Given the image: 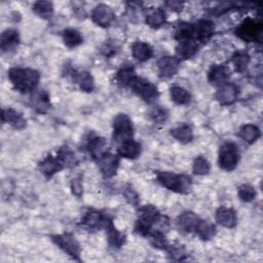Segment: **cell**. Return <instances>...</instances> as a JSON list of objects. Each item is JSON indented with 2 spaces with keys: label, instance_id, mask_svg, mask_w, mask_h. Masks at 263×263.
<instances>
[{
  "label": "cell",
  "instance_id": "obj_1",
  "mask_svg": "<svg viewBox=\"0 0 263 263\" xmlns=\"http://www.w3.org/2000/svg\"><path fill=\"white\" fill-rule=\"evenodd\" d=\"M9 78L16 90L22 93H26L35 89L39 83L41 75L33 69L12 68L9 72Z\"/></svg>",
  "mask_w": 263,
  "mask_h": 263
},
{
  "label": "cell",
  "instance_id": "obj_2",
  "mask_svg": "<svg viewBox=\"0 0 263 263\" xmlns=\"http://www.w3.org/2000/svg\"><path fill=\"white\" fill-rule=\"evenodd\" d=\"M158 182L166 188L180 193H187L191 188V178L187 175H177L171 172H160Z\"/></svg>",
  "mask_w": 263,
  "mask_h": 263
},
{
  "label": "cell",
  "instance_id": "obj_3",
  "mask_svg": "<svg viewBox=\"0 0 263 263\" xmlns=\"http://www.w3.org/2000/svg\"><path fill=\"white\" fill-rule=\"evenodd\" d=\"M219 166L222 170L233 171L239 161V152L237 146L232 142L224 143L219 150Z\"/></svg>",
  "mask_w": 263,
  "mask_h": 263
},
{
  "label": "cell",
  "instance_id": "obj_4",
  "mask_svg": "<svg viewBox=\"0 0 263 263\" xmlns=\"http://www.w3.org/2000/svg\"><path fill=\"white\" fill-rule=\"evenodd\" d=\"M236 35L248 43H260L262 36V23H258L252 19H247L237 28Z\"/></svg>",
  "mask_w": 263,
  "mask_h": 263
},
{
  "label": "cell",
  "instance_id": "obj_5",
  "mask_svg": "<svg viewBox=\"0 0 263 263\" xmlns=\"http://www.w3.org/2000/svg\"><path fill=\"white\" fill-rule=\"evenodd\" d=\"M133 124L127 114H117L113 119V134L116 140H128L133 136Z\"/></svg>",
  "mask_w": 263,
  "mask_h": 263
},
{
  "label": "cell",
  "instance_id": "obj_6",
  "mask_svg": "<svg viewBox=\"0 0 263 263\" xmlns=\"http://www.w3.org/2000/svg\"><path fill=\"white\" fill-rule=\"evenodd\" d=\"M131 88L139 97H141L144 101L148 103L153 102L158 97L157 88L150 82L145 80L143 78L137 77L135 82L132 84Z\"/></svg>",
  "mask_w": 263,
  "mask_h": 263
},
{
  "label": "cell",
  "instance_id": "obj_7",
  "mask_svg": "<svg viewBox=\"0 0 263 263\" xmlns=\"http://www.w3.org/2000/svg\"><path fill=\"white\" fill-rule=\"evenodd\" d=\"M53 240L69 256H71L74 259H78L80 254V248L79 244L73 235L68 233L56 235L53 237Z\"/></svg>",
  "mask_w": 263,
  "mask_h": 263
},
{
  "label": "cell",
  "instance_id": "obj_8",
  "mask_svg": "<svg viewBox=\"0 0 263 263\" xmlns=\"http://www.w3.org/2000/svg\"><path fill=\"white\" fill-rule=\"evenodd\" d=\"M99 168L103 175L107 178L114 176L117 172V168L119 165V159L116 155L111 153H102L99 156Z\"/></svg>",
  "mask_w": 263,
  "mask_h": 263
},
{
  "label": "cell",
  "instance_id": "obj_9",
  "mask_svg": "<svg viewBox=\"0 0 263 263\" xmlns=\"http://www.w3.org/2000/svg\"><path fill=\"white\" fill-rule=\"evenodd\" d=\"M92 19L97 25L101 27H108L114 20V13L108 6L99 5L94 9Z\"/></svg>",
  "mask_w": 263,
  "mask_h": 263
},
{
  "label": "cell",
  "instance_id": "obj_10",
  "mask_svg": "<svg viewBox=\"0 0 263 263\" xmlns=\"http://www.w3.org/2000/svg\"><path fill=\"white\" fill-rule=\"evenodd\" d=\"M214 24L211 21L200 20L193 24V38L197 43H206L214 34Z\"/></svg>",
  "mask_w": 263,
  "mask_h": 263
},
{
  "label": "cell",
  "instance_id": "obj_11",
  "mask_svg": "<svg viewBox=\"0 0 263 263\" xmlns=\"http://www.w3.org/2000/svg\"><path fill=\"white\" fill-rule=\"evenodd\" d=\"M158 73L161 77H171L179 68V59L176 57H163L157 62Z\"/></svg>",
  "mask_w": 263,
  "mask_h": 263
},
{
  "label": "cell",
  "instance_id": "obj_12",
  "mask_svg": "<svg viewBox=\"0 0 263 263\" xmlns=\"http://www.w3.org/2000/svg\"><path fill=\"white\" fill-rule=\"evenodd\" d=\"M238 90L236 86L232 84H223L216 94V99L222 105H230L235 102L237 98Z\"/></svg>",
  "mask_w": 263,
  "mask_h": 263
},
{
  "label": "cell",
  "instance_id": "obj_13",
  "mask_svg": "<svg viewBox=\"0 0 263 263\" xmlns=\"http://www.w3.org/2000/svg\"><path fill=\"white\" fill-rule=\"evenodd\" d=\"M117 151L120 156H124L130 159H135L141 153V145L131 138V139L122 141V144L119 145Z\"/></svg>",
  "mask_w": 263,
  "mask_h": 263
},
{
  "label": "cell",
  "instance_id": "obj_14",
  "mask_svg": "<svg viewBox=\"0 0 263 263\" xmlns=\"http://www.w3.org/2000/svg\"><path fill=\"white\" fill-rule=\"evenodd\" d=\"M41 171L42 173L47 177V178H51L53 177L56 173L60 172L63 168L64 165L63 163L60 160V158H56L54 156H48L46 159H44L41 165H39Z\"/></svg>",
  "mask_w": 263,
  "mask_h": 263
},
{
  "label": "cell",
  "instance_id": "obj_15",
  "mask_svg": "<svg viewBox=\"0 0 263 263\" xmlns=\"http://www.w3.org/2000/svg\"><path fill=\"white\" fill-rule=\"evenodd\" d=\"M216 220L224 227L232 228L236 225L237 217L232 209L221 207L216 212Z\"/></svg>",
  "mask_w": 263,
  "mask_h": 263
},
{
  "label": "cell",
  "instance_id": "obj_16",
  "mask_svg": "<svg viewBox=\"0 0 263 263\" xmlns=\"http://www.w3.org/2000/svg\"><path fill=\"white\" fill-rule=\"evenodd\" d=\"M198 51V43L195 39H186L179 43L177 55L182 59H189Z\"/></svg>",
  "mask_w": 263,
  "mask_h": 263
},
{
  "label": "cell",
  "instance_id": "obj_17",
  "mask_svg": "<svg viewBox=\"0 0 263 263\" xmlns=\"http://www.w3.org/2000/svg\"><path fill=\"white\" fill-rule=\"evenodd\" d=\"M132 54L137 61L145 62L152 57L153 51L148 44L142 43V42H136L132 47Z\"/></svg>",
  "mask_w": 263,
  "mask_h": 263
},
{
  "label": "cell",
  "instance_id": "obj_18",
  "mask_svg": "<svg viewBox=\"0 0 263 263\" xmlns=\"http://www.w3.org/2000/svg\"><path fill=\"white\" fill-rule=\"evenodd\" d=\"M230 76L228 68L224 65H214L209 71V80L212 84H225Z\"/></svg>",
  "mask_w": 263,
  "mask_h": 263
},
{
  "label": "cell",
  "instance_id": "obj_19",
  "mask_svg": "<svg viewBox=\"0 0 263 263\" xmlns=\"http://www.w3.org/2000/svg\"><path fill=\"white\" fill-rule=\"evenodd\" d=\"M3 120L8 122L15 129H23L26 127V119L21 113L14 109H8L3 111Z\"/></svg>",
  "mask_w": 263,
  "mask_h": 263
},
{
  "label": "cell",
  "instance_id": "obj_20",
  "mask_svg": "<svg viewBox=\"0 0 263 263\" xmlns=\"http://www.w3.org/2000/svg\"><path fill=\"white\" fill-rule=\"evenodd\" d=\"M198 220L199 219L193 213L185 212L179 216L177 224H178L179 229H181L182 231L190 232L195 229V226H196Z\"/></svg>",
  "mask_w": 263,
  "mask_h": 263
},
{
  "label": "cell",
  "instance_id": "obj_21",
  "mask_svg": "<svg viewBox=\"0 0 263 263\" xmlns=\"http://www.w3.org/2000/svg\"><path fill=\"white\" fill-rule=\"evenodd\" d=\"M20 38L18 31L14 29H9L5 31L2 35V50L3 52H9L14 50L19 45Z\"/></svg>",
  "mask_w": 263,
  "mask_h": 263
},
{
  "label": "cell",
  "instance_id": "obj_22",
  "mask_svg": "<svg viewBox=\"0 0 263 263\" xmlns=\"http://www.w3.org/2000/svg\"><path fill=\"white\" fill-rule=\"evenodd\" d=\"M166 22V14L161 9H152L146 15V24L154 29H158Z\"/></svg>",
  "mask_w": 263,
  "mask_h": 263
},
{
  "label": "cell",
  "instance_id": "obj_23",
  "mask_svg": "<svg viewBox=\"0 0 263 263\" xmlns=\"http://www.w3.org/2000/svg\"><path fill=\"white\" fill-rule=\"evenodd\" d=\"M31 104L38 112L41 113L46 112L51 106L50 97L48 93L45 91H39L34 93L33 96L31 97Z\"/></svg>",
  "mask_w": 263,
  "mask_h": 263
},
{
  "label": "cell",
  "instance_id": "obj_24",
  "mask_svg": "<svg viewBox=\"0 0 263 263\" xmlns=\"http://www.w3.org/2000/svg\"><path fill=\"white\" fill-rule=\"evenodd\" d=\"M238 135L248 144H253L254 142H256L258 140L261 133H260V130L256 126L245 125L240 128Z\"/></svg>",
  "mask_w": 263,
  "mask_h": 263
},
{
  "label": "cell",
  "instance_id": "obj_25",
  "mask_svg": "<svg viewBox=\"0 0 263 263\" xmlns=\"http://www.w3.org/2000/svg\"><path fill=\"white\" fill-rule=\"evenodd\" d=\"M194 230L196 231V233L198 234V236L200 238H203V239H210V238H212L215 235L216 227L210 221L198 220Z\"/></svg>",
  "mask_w": 263,
  "mask_h": 263
},
{
  "label": "cell",
  "instance_id": "obj_26",
  "mask_svg": "<svg viewBox=\"0 0 263 263\" xmlns=\"http://www.w3.org/2000/svg\"><path fill=\"white\" fill-rule=\"evenodd\" d=\"M171 135L176 139L178 140L179 142L183 143V144H186V143H189L192 141L193 139V133H192V130L189 126L187 125H182V126H179L177 127L176 129L172 130L171 131Z\"/></svg>",
  "mask_w": 263,
  "mask_h": 263
},
{
  "label": "cell",
  "instance_id": "obj_27",
  "mask_svg": "<svg viewBox=\"0 0 263 263\" xmlns=\"http://www.w3.org/2000/svg\"><path fill=\"white\" fill-rule=\"evenodd\" d=\"M105 226H106L107 232H108V240H109V244H110L112 247H116V248L122 247L123 244H124L125 240H126V236H125L122 232H119L118 230H116V228L113 226V224H112L111 221H106Z\"/></svg>",
  "mask_w": 263,
  "mask_h": 263
},
{
  "label": "cell",
  "instance_id": "obj_28",
  "mask_svg": "<svg viewBox=\"0 0 263 263\" xmlns=\"http://www.w3.org/2000/svg\"><path fill=\"white\" fill-rule=\"evenodd\" d=\"M63 41L66 47L73 49L83 44L84 38L82 34L75 29H66L63 32Z\"/></svg>",
  "mask_w": 263,
  "mask_h": 263
},
{
  "label": "cell",
  "instance_id": "obj_29",
  "mask_svg": "<svg viewBox=\"0 0 263 263\" xmlns=\"http://www.w3.org/2000/svg\"><path fill=\"white\" fill-rule=\"evenodd\" d=\"M106 219L103 217V215L98 211H89L86 216L83 219V224H85L88 227H98L100 224H105Z\"/></svg>",
  "mask_w": 263,
  "mask_h": 263
},
{
  "label": "cell",
  "instance_id": "obj_30",
  "mask_svg": "<svg viewBox=\"0 0 263 263\" xmlns=\"http://www.w3.org/2000/svg\"><path fill=\"white\" fill-rule=\"evenodd\" d=\"M171 98L178 105H185L190 102V94L181 87H173L171 89Z\"/></svg>",
  "mask_w": 263,
  "mask_h": 263
},
{
  "label": "cell",
  "instance_id": "obj_31",
  "mask_svg": "<svg viewBox=\"0 0 263 263\" xmlns=\"http://www.w3.org/2000/svg\"><path fill=\"white\" fill-rule=\"evenodd\" d=\"M33 11L41 18L49 19L54 14V7L53 4L49 2H37L33 6Z\"/></svg>",
  "mask_w": 263,
  "mask_h": 263
},
{
  "label": "cell",
  "instance_id": "obj_32",
  "mask_svg": "<svg viewBox=\"0 0 263 263\" xmlns=\"http://www.w3.org/2000/svg\"><path fill=\"white\" fill-rule=\"evenodd\" d=\"M136 78V72L132 67H124L117 72V80L124 86H132Z\"/></svg>",
  "mask_w": 263,
  "mask_h": 263
},
{
  "label": "cell",
  "instance_id": "obj_33",
  "mask_svg": "<svg viewBox=\"0 0 263 263\" xmlns=\"http://www.w3.org/2000/svg\"><path fill=\"white\" fill-rule=\"evenodd\" d=\"M231 62L234 65L236 71L242 72L250 62V57L246 52H237L232 56Z\"/></svg>",
  "mask_w": 263,
  "mask_h": 263
},
{
  "label": "cell",
  "instance_id": "obj_34",
  "mask_svg": "<svg viewBox=\"0 0 263 263\" xmlns=\"http://www.w3.org/2000/svg\"><path fill=\"white\" fill-rule=\"evenodd\" d=\"M77 82L79 84V87L85 92H92L95 87L94 78L93 76L88 72H82L77 75Z\"/></svg>",
  "mask_w": 263,
  "mask_h": 263
},
{
  "label": "cell",
  "instance_id": "obj_35",
  "mask_svg": "<svg viewBox=\"0 0 263 263\" xmlns=\"http://www.w3.org/2000/svg\"><path fill=\"white\" fill-rule=\"evenodd\" d=\"M105 145H106V142H105V140H104L103 138H101V137H95V138H92V139L90 140L88 147H89L90 152H91L93 155L97 156V155L99 154V156H100V155L102 154V150L104 149ZM99 156H98V157H99Z\"/></svg>",
  "mask_w": 263,
  "mask_h": 263
},
{
  "label": "cell",
  "instance_id": "obj_36",
  "mask_svg": "<svg viewBox=\"0 0 263 263\" xmlns=\"http://www.w3.org/2000/svg\"><path fill=\"white\" fill-rule=\"evenodd\" d=\"M237 193H238V197L246 203H250L256 197V190L251 185H248V184L240 185L238 187Z\"/></svg>",
  "mask_w": 263,
  "mask_h": 263
},
{
  "label": "cell",
  "instance_id": "obj_37",
  "mask_svg": "<svg viewBox=\"0 0 263 263\" xmlns=\"http://www.w3.org/2000/svg\"><path fill=\"white\" fill-rule=\"evenodd\" d=\"M192 169L194 174L196 175H206L210 172L211 166H210V163L205 157L198 156L197 158H195Z\"/></svg>",
  "mask_w": 263,
  "mask_h": 263
},
{
  "label": "cell",
  "instance_id": "obj_38",
  "mask_svg": "<svg viewBox=\"0 0 263 263\" xmlns=\"http://www.w3.org/2000/svg\"><path fill=\"white\" fill-rule=\"evenodd\" d=\"M59 158L66 166H75L76 157L74 152H72L69 148H62L59 152Z\"/></svg>",
  "mask_w": 263,
  "mask_h": 263
},
{
  "label": "cell",
  "instance_id": "obj_39",
  "mask_svg": "<svg viewBox=\"0 0 263 263\" xmlns=\"http://www.w3.org/2000/svg\"><path fill=\"white\" fill-rule=\"evenodd\" d=\"M150 117L156 124H163L168 118V110L163 108L161 106L154 107L150 112Z\"/></svg>",
  "mask_w": 263,
  "mask_h": 263
},
{
  "label": "cell",
  "instance_id": "obj_40",
  "mask_svg": "<svg viewBox=\"0 0 263 263\" xmlns=\"http://www.w3.org/2000/svg\"><path fill=\"white\" fill-rule=\"evenodd\" d=\"M125 196L129 200L130 204H132V205H137L138 204V200H139L138 194L134 191L133 188H131V187L127 188L126 191H125Z\"/></svg>",
  "mask_w": 263,
  "mask_h": 263
},
{
  "label": "cell",
  "instance_id": "obj_41",
  "mask_svg": "<svg viewBox=\"0 0 263 263\" xmlns=\"http://www.w3.org/2000/svg\"><path fill=\"white\" fill-rule=\"evenodd\" d=\"M71 188H72V192L75 195L80 196L83 194V184H82V181L79 178H75L72 180Z\"/></svg>",
  "mask_w": 263,
  "mask_h": 263
}]
</instances>
